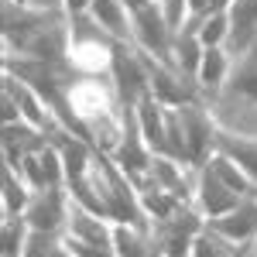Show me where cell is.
<instances>
[{
  "label": "cell",
  "mask_w": 257,
  "mask_h": 257,
  "mask_svg": "<svg viewBox=\"0 0 257 257\" xmlns=\"http://www.w3.org/2000/svg\"><path fill=\"white\" fill-rule=\"evenodd\" d=\"M110 79L117 86V103L123 110H134L141 96L151 93V79H148V65L144 55L134 41H117L113 48V65H110Z\"/></svg>",
  "instance_id": "obj_1"
},
{
  "label": "cell",
  "mask_w": 257,
  "mask_h": 257,
  "mask_svg": "<svg viewBox=\"0 0 257 257\" xmlns=\"http://www.w3.org/2000/svg\"><path fill=\"white\" fill-rule=\"evenodd\" d=\"M178 120H182V134H185V165L199 172L206 161L216 155L219 123L206 113V106H202V103L178 106Z\"/></svg>",
  "instance_id": "obj_2"
},
{
  "label": "cell",
  "mask_w": 257,
  "mask_h": 257,
  "mask_svg": "<svg viewBox=\"0 0 257 257\" xmlns=\"http://www.w3.org/2000/svg\"><path fill=\"white\" fill-rule=\"evenodd\" d=\"M202 226H206L202 209H199V206H189V202H182L172 216L155 219L151 233H155V240L161 243L165 257H189L192 240H196V233L202 230Z\"/></svg>",
  "instance_id": "obj_3"
},
{
  "label": "cell",
  "mask_w": 257,
  "mask_h": 257,
  "mask_svg": "<svg viewBox=\"0 0 257 257\" xmlns=\"http://www.w3.org/2000/svg\"><path fill=\"white\" fill-rule=\"evenodd\" d=\"M141 55H144V65H148L151 93H155L165 106H189V103H199L202 89L196 86V79L182 76L175 65L155 59V55H148V52H141Z\"/></svg>",
  "instance_id": "obj_4"
},
{
  "label": "cell",
  "mask_w": 257,
  "mask_h": 257,
  "mask_svg": "<svg viewBox=\"0 0 257 257\" xmlns=\"http://www.w3.org/2000/svg\"><path fill=\"white\" fill-rule=\"evenodd\" d=\"M110 158L117 161V168L127 178H141V175L151 172L155 151L148 148V141H144V134H141L138 113H134V110H123V134H120L117 148L110 151Z\"/></svg>",
  "instance_id": "obj_5"
},
{
  "label": "cell",
  "mask_w": 257,
  "mask_h": 257,
  "mask_svg": "<svg viewBox=\"0 0 257 257\" xmlns=\"http://www.w3.org/2000/svg\"><path fill=\"white\" fill-rule=\"evenodd\" d=\"M69 209H72V196L69 185H52L31 196L24 219L31 223V230H45V233H62L69 223Z\"/></svg>",
  "instance_id": "obj_6"
},
{
  "label": "cell",
  "mask_w": 257,
  "mask_h": 257,
  "mask_svg": "<svg viewBox=\"0 0 257 257\" xmlns=\"http://www.w3.org/2000/svg\"><path fill=\"white\" fill-rule=\"evenodd\" d=\"M206 223H209L216 233H223L226 240H233L237 247L254 243V237H257V192L243 196L230 213H223V216H216V219H206Z\"/></svg>",
  "instance_id": "obj_7"
},
{
  "label": "cell",
  "mask_w": 257,
  "mask_h": 257,
  "mask_svg": "<svg viewBox=\"0 0 257 257\" xmlns=\"http://www.w3.org/2000/svg\"><path fill=\"white\" fill-rule=\"evenodd\" d=\"M240 199H243V196H240L237 189H230V185H226L213 168H206V165L199 168L196 206L202 209V216H206V219H216V216H223V213H230Z\"/></svg>",
  "instance_id": "obj_8"
},
{
  "label": "cell",
  "mask_w": 257,
  "mask_h": 257,
  "mask_svg": "<svg viewBox=\"0 0 257 257\" xmlns=\"http://www.w3.org/2000/svg\"><path fill=\"white\" fill-rule=\"evenodd\" d=\"M45 144H52V138L38 131L35 123H28V120L4 123V161L7 165H21L24 155H38Z\"/></svg>",
  "instance_id": "obj_9"
},
{
  "label": "cell",
  "mask_w": 257,
  "mask_h": 257,
  "mask_svg": "<svg viewBox=\"0 0 257 257\" xmlns=\"http://www.w3.org/2000/svg\"><path fill=\"white\" fill-rule=\"evenodd\" d=\"M226 18H230L226 48L237 52V55H243L257 41V0H233V4L226 7Z\"/></svg>",
  "instance_id": "obj_10"
},
{
  "label": "cell",
  "mask_w": 257,
  "mask_h": 257,
  "mask_svg": "<svg viewBox=\"0 0 257 257\" xmlns=\"http://www.w3.org/2000/svg\"><path fill=\"white\" fill-rule=\"evenodd\" d=\"M89 14L99 28L117 41H134V24H131V7L123 0H93Z\"/></svg>",
  "instance_id": "obj_11"
},
{
  "label": "cell",
  "mask_w": 257,
  "mask_h": 257,
  "mask_svg": "<svg viewBox=\"0 0 257 257\" xmlns=\"http://www.w3.org/2000/svg\"><path fill=\"white\" fill-rule=\"evenodd\" d=\"M230 72H233V65H230L226 48H206L202 52V62H199V72H196V86L206 96H216V93L226 89Z\"/></svg>",
  "instance_id": "obj_12"
},
{
  "label": "cell",
  "mask_w": 257,
  "mask_h": 257,
  "mask_svg": "<svg viewBox=\"0 0 257 257\" xmlns=\"http://www.w3.org/2000/svg\"><path fill=\"white\" fill-rule=\"evenodd\" d=\"M216 151H223L226 158H233L247 172V175L257 182V138H247V134H230L219 127V141H216Z\"/></svg>",
  "instance_id": "obj_13"
},
{
  "label": "cell",
  "mask_w": 257,
  "mask_h": 257,
  "mask_svg": "<svg viewBox=\"0 0 257 257\" xmlns=\"http://www.w3.org/2000/svg\"><path fill=\"white\" fill-rule=\"evenodd\" d=\"M185 168L189 165H182L175 158H165V155H155V165H151V178L158 182L165 192H172L178 202H189V178H185Z\"/></svg>",
  "instance_id": "obj_14"
},
{
  "label": "cell",
  "mask_w": 257,
  "mask_h": 257,
  "mask_svg": "<svg viewBox=\"0 0 257 257\" xmlns=\"http://www.w3.org/2000/svg\"><path fill=\"white\" fill-rule=\"evenodd\" d=\"M226 93L237 99H247V103H257V41L243 52L240 65L230 72L226 79Z\"/></svg>",
  "instance_id": "obj_15"
},
{
  "label": "cell",
  "mask_w": 257,
  "mask_h": 257,
  "mask_svg": "<svg viewBox=\"0 0 257 257\" xmlns=\"http://www.w3.org/2000/svg\"><path fill=\"white\" fill-rule=\"evenodd\" d=\"M202 52H206V45L199 41L196 31H178L175 41H172V65H175L182 76L196 79L199 62H202Z\"/></svg>",
  "instance_id": "obj_16"
},
{
  "label": "cell",
  "mask_w": 257,
  "mask_h": 257,
  "mask_svg": "<svg viewBox=\"0 0 257 257\" xmlns=\"http://www.w3.org/2000/svg\"><path fill=\"white\" fill-rule=\"evenodd\" d=\"M31 196H35V189L24 182V175L4 161V216H24Z\"/></svg>",
  "instance_id": "obj_17"
},
{
  "label": "cell",
  "mask_w": 257,
  "mask_h": 257,
  "mask_svg": "<svg viewBox=\"0 0 257 257\" xmlns=\"http://www.w3.org/2000/svg\"><path fill=\"white\" fill-rule=\"evenodd\" d=\"M247 247H250V243H247ZM247 247H237L233 240H226L223 233H216V230L206 223V226L196 233V240H192L189 257H240Z\"/></svg>",
  "instance_id": "obj_18"
},
{
  "label": "cell",
  "mask_w": 257,
  "mask_h": 257,
  "mask_svg": "<svg viewBox=\"0 0 257 257\" xmlns=\"http://www.w3.org/2000/svg\"><path fill=\"white\" fill-rule=\"evenodd\" d=\"M206 168H213V172H216V175L223 178L230 189H237L240 196H250V192H257V182L247 175V172H243V168H240L233 158H226L223 151H216L213 158L206 161Z\"/></svg>",
  "instance_id": "obj_19"
},
{
  "label": "cell",
  "mask_w": 257,
  "mask_h": 257,
  "mask_svg": "<svg viewBox=\"0 0 257 257\" xmlns=\"http://www.w3.org/2000/svg\"><path fill=\"white\" fill-rule=\"evenodd\" d=\"M31 237V223L24 216H4L0 226V257H21Z\"/></svg>",
  "instance_id": "obj_20"
},
{
  "label": "cell",
  "mask_w": 257,
  "mask_h": 257,
  "mask_svg": "<svg viewBox=\"0 0 257 257\" xmlns=\"http://www.w3.org/2000/svg\"><path fill=\"white\" fill-rule=\"evenodd\" d=\"M196 35L206 48H226V38H230V18H226V11H209V14H202Z\"/></svg>",
  "instance_id": "obj_21"
},
{
  "label": "cell",
  "mask_w": 257,
  "mask_h": 257,
  "mask_svg": "<svg viewBox=\"0 0 257 257\" xmlns=\"http://www.w3.org/2000/svg\"><path fill=\"white\" fill-rule=\"evenodd\" d=\"M62 243L72 250V257H117L113 247H103V243H93V240L72 237V233H62Z\"/></svg>",
  "instance_id": "obj_22"
},
{
  "label": "cell",
  "mask_w": 257,
  "mask_h": 257,
  "mask_svg": "<svg viewBox=\"0 0 257 257\" xmlns=\"http://www.w3.org/2000/svg\"><path fill=\"white\" fill-rule=\"evenodd\" d=\"M62 243V233H45V230H31L28 247L21 257H52V250Z\"/></svg>",
  "instance_id": "obj_23"
},
{
  "label": "cell",
  "mask_w": 257,
  "mask_h": 257,
  "mask_svg": "<svg viewBox=\"0 0 257 257\" xmlns=\"http://www.w3.org/2000/svg\"><path fill=\"white\" fill-rule=\"evenodd\" d=\"M158 11H161V18H165V24L172 28V31H182L185 28V21H189V0H158Z\"/></svg>",
  "instance_id": "obj_24"
},
{
  "label": "cell",
  "mask_w": 257,
  "mask_h": 257,
  "mask_svg": "<svg viewBox=\"0 0 257 257\" xmlns=\"http://www.w3.org/2000/svg\"><path fill=\"white\" fill-rule=\"evenodd\" d=\"M89 7H93V0H65V18L72 21V18H82V14H89Z\"/></svg>",
  "instance_id": "obj_25"
},
{
  "label": "cell",
  "mask_w": 257,
  "mask_h": 257,
  "mask_svg": "<svg viewBox=\"0 0 257 257\" xmlns=\"http://www.w3.org/2000/svg\"><path fill=\"white\" fill-rule=\"evenodd\" d=\"M28 7H35V11H59V7H65V0H28Z\"/></svg>",
  "instance_id": "obj_26"
},
{
  "label": "cell",
  "mask_w": 257,
  "mask_h": 257,
  "mask_svg": "<svg viewBox=\"0 0 257 257\" xmlns=\"http://www.w3.org/2000/svg\"><path fill=\"white\" fill-rule=\"evenodd\" d=\"M233 0H209V11H226Z\"/></svg>",
  "instance_id": "obj_27"
},
{
  "label": "cell",
  "mask_w": 257,
  "mask_h": 257,
  "mask_svg": "<svg viewBox=\"0 0 257 257\" xmlns=\"http://www.w3.org/2000/svg\"><path fill=\"white\" fill-rule=\"evenodd\" d=\"M240 257H257V250H254V243H250V247H247V250H243V254Z\"/></svg>",
  "instance_id": "obj_28"
},
{
  "label": "cell",
  "mask_w": 257,
  "mask_h": 257,
  "mask_svg": "<svg viewBox=\"0 0 257 257\" xmlns=\"http://www.w3.org/2000/svg\"><path fill=\"white\" fill-rule=\"evenodd\" d=\"M254 250H257V237H254Z\"/></svg>",
  "instance_id": "obj_29"
},
{
  "label": "cell",
  "mask_w": 257,
  "mask_h": 257,
  "mask_svg": "<svg viewBox=\"0 0 257 257\" xmlns=\"http://www.w3.org/2000/svg\"><path fill=\"white\" fill-rule=\"evenodd\" d=\"M21 4H28V0H21Z\"/></svg>",
  "instance_id": "obj_30"
}]
</instances>
